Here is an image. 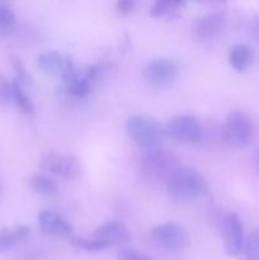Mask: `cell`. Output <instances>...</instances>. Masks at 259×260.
Returning a JSON list of instances; mask_svg holds the SVG:
<instances>
[{
    "instance_id": "obj_1",
    "label": "cell",
    "mask_w": 259,
    "mask_h": 260,
    "mask_svg": "<svg viewBox=\"0 0 259 260\" xmlns=\"http://www.w3.org/2000/svg\"><path fill=\"white\" fill-rule=\"evenodd\" d=\"M179 159L173 151L157 146L142 150L139 160V173L145 182L167 184L170 175L179 168Z\"/></svg>"
},
{
    "instance_id": "obj_2",
    "label": "cell",
    "mask_w": 259,
    "mask_h": 260,
    "mask_svg": "<svg viewBox=\"0 0 259 260\" xmlns=\"http://www.w3.org/2000/svg\"><path fill=\"white\" fill-rule=\"evenodd\" d=\"M168 193L178 201H189L205 194L207 180L201 172L190 167H179L168 179Z\"/></svg>"
},
{
    "instance_id": "obj_3",
    "label": "cell",
    "mask_w": 259,
    "mask_h": 260,
    "mask_svg": "<svg viewBox=\"0 0 259 260\" xmlns=\"http://www.w3.org/2000/svg\"><path fill=\"white\" fill-rule=\"evenodd\" d=\"M126 132L130 140L142 150L157 147L165 136L164 127L152 116L132 114L127 118Z\"/></svg>"
},
{
    "instance_id": "obj_4",
    "label": "cell",
    "mask_w": 259,
    "mask_h": 260,
    "mask_svg": "<svg viewBox=\"0 0 259 260\" xmlns=\"http://www.w3.org/2000/svg\"><path fill=\"white\" fill-rule=\"evenodd\" d=\"M223 141L234 149H245L254 137L253 121L241 111H233L226 116L222 126Z\"/></svg>"
},
{
    "instance_id": "obj_5",
    "label": "cell",
    "mask_w": 259,
    "mask_h": 260,
    "mask_svg": "<svg viewBox=\"0 0 259 260\" xmlns=\"http://www.w3.org/2000/svg\"><path fill=\"white\" fill-rule=\"evenodd\" d=\"M150 238L168 253H182L189 245V234L179 222L168 221L152 228Z\"/></svg>"
},
{
    "instance_id": "obj_6",
    "label": "cell",
    "mask_w": 259,
    "mask_h": 260,
    "mask_svg": "<svg viewBox=\"0 0 259 260\" xmlns=\"http://www.w3.org/2000/svg\"><path fill=\"white\" fill-rule=\"evenodd\" d=\"M164 131L165 136L183 144H196L203 135L201 122L190 114L173 116L164 126Z\"/></svg>"
},
{
    "instance_id": "obj_7",
    "label": "cell",
    "mask_w": 259,
    "mask_h": 260,
    "mask_svg": "<svg viewBox=\"0 0 259 260\" xmlns=\"http://www.w3.org/2000/svg\"><path fill=\"white\" fill-rule=\"evenodd\" d=\"M179 74V63L168 57L154 58L145 66L142 71V76L147 84L157 89L168 88L174 84Z\"/></svg>"
},
{
    "instance_id": "obj_8",
    "label": "cell",
    "mask_w": 259,
    "mask_h": 260,
    "mask_svg": "<svg viewBox=\"0 0 259 260\" xmlns=\"http://www.w3.org/2000/svg\"><path fill=\"white\" fill-rule=\"evenodd\" d=\"M40 169L46 174L56 175L65 180H74L80 174V164L74 155L47 152L40 160Z\"/></svg>"
},
{
    "instance_id": "obj_9",
    "label": "cell",
    "mask_w": 259,
    "mask_h": 260,
    "mask_svg": "<svg viewBox=\"0 0 259 260\" xmlns=\"http://www.w3.org/2000/svg\"><path fill=\"white\" fill-rule=\"evenodd\" d=\"M220 226L228 255L238 256L239 254L243 253L245 235H244V226L240 217L235 212L226 213L221 220Z\"/></svg>"
},
{
    "instance_id": "obj_10",
    "label": "cell",
    "mask_w": 259,
    "mask_h": 260,
    "mask_svg": "<svg viewBox=\"0 0 259 260\" xmlns=\"http://www.w3.org/2000/svg\"><path fill=\"white\" fill-rule=\"evenodd\" d=\"M228 25L225 12H208L200 15L192 24V33L198 41H211L218 37Z\"/></svg>"
},
{
    "instance_id": "obj_11",
    "label": "cell",
    "mask_w": 259,
    "mask_h": 260,
    "mask_svg": "<svg viewBox=\"0 0 259 260\" xmlns=\"http://www.w3.org/2000/svg\"><path fill=\"white\" fill-rule=\"evenodd\" d=\"M41 233L53 238H73L74 229L71 223L60 213L51 210H41L37 215Z\"/></svg>"
},
{
    "instance_id": "obj_12",
    "label": "cell",
    "mask_w": 259,
    "mask_h": 260,
    "mask_svg": "<svg viewBox=\"0 0 259 260\" xmlns=\"http://www.w3.org/2000/svg\"><path fill=\"white\" fill-rule=\"evenodd\" d=\"M37 68L43 73L62 78L65 74L76 68V65L70 56L55 50H48L38 55Z\"/></svg>"
},
{
    "instance_id": "obj_13",
    "label": "cell",
    "mask_w": 259,
    "mask_h": 260,
    "mask_svg": "<svg viewBox=\"0 0 259 260\" xmlns=\"http://www.w3.org/2000/svg\"><path fill=\"white\" fill-rule=\"evenodd\" d=\"M93 238L103 241L111 248L113 245H123L131 240V233L122 221L109 220L99 225L94 230Z\"/></svg>"
},
{
    "instance_id": "obj_14",
    "label": "cell",
    "mask_w": 259,
    "mask_h": 260,
    "mask_svg": "<svg viewBox=\"0 0 259 260\" xmlns=\"http://www.w3.org/2000/svg\"><path fill=\"white\" fill-rule=\"evenodd\" d=\"M61 79H62L65 91L69 95L74 96V98H85L90 94L91 89L94 86V84L86 78L84 70H80L78 68L69 71Z\"/></svg>"
},
{
    "instance_id": "obj_15",
    "label": "cell",
    "mask_w": 259,
    "mask_h": 260,
    "mask_svg": "<svg viewBox=\"0 0 259 260\" xmlns=\"http://www.w3.org/2000/svg\"><path fill=\"white\" fill-rule=\"evenodd\" d=\"M254 62V51L245 43H238L230 48L229 63L236 73H245Z\"/></svg>"
},
{
    "instance_id": "obj_16",
    "label": "cell",
    "mask_w": 259,
    "mask_h": 260,
    "mask_svg": "<svg viewBox=\"0 0 259 260\" xmlns=\"http://www.w3.org/2000/svg\"><path fill=\"white\" fill-rule=\"evenodd\" d=\"M28 236H29V228L25 225L0 229V253L12 250L13 248L27 240Z\"/></svg>"
},
{
    "instance_id": "obj_17",
    "label": "cell",
    "mask_w": 259,
    "mask_h": 260,
    "mask_svg": "<svg viewBox=\"0 0 259 260\" xmlns=\"http://www.w3.org/2000/svg\"><path fill=\"white\" fill-rule=\"evenodd\" d=\"M29 187L33 192L43 197H53L58 193V183L46 173H36L29 178Z\"/></svg>"
},
{
    "instance_id": "obj_18",
    "label": "cell",
    "mask_w": 259,
    "mask_h": 260,
    "mask_svg": "<svg viewBox=\"0 0 259 260\" xmlns=\"http://www.w3.org/2000/svg\"><path fill=\"white\" fill-rule=\"evenodd\" d=\"M185 3L183 0H156L150 7V15L152 18H164L179 12Z\"/></svg>"
},
{
    "instance_id": "obj_19",
    "label": "cell",
    "mask_w": 259,
    "mask_h": 260,
    "mask_svg": "<svg viewBox=\"0 0 259 260\" xmlns=\"http://www.w3.org/2000/svg\"><path fill=\"white\" fill-rule=\"evenodd\" d=\"M12 89H13V103L17 104L18 108L27 116H33L36 112L35 104L32 99L28 96V94L24 91L23 85H20L17 80H12Z\"/></svg>"
},
{
    "instance_id": "obj_20",
    "label": "cell",
    "mask_w": 259,
    "mask_h": 260,
    "mask_svg": "<svg viewBox=\"0 0 259 260\" xmlns=\"http://www.w3.org/2000/svg\"><path fill=\"white\" fill-rule=\"evenodd\" d=\"M70 244L74 248L80 249L83 251H88V253H99V251H103L109 248L107 244L98 240V239L93 238V236L89 239L81 238V236H73L70 239Z\"/></svg>"
},
{
    "instance_id": "obj_21",
    "label": "cell",
    "mask_w": 259,
    "mask_h": 260,
    "mask_svg": "<svg viewBox=\"0 0 259 260\" xmlns=\"http://www.w3.org/2000/svg\"><path fill=\"white\" fill-rule=\"evenodd\" d=\"M17 17L12 8L0 2V36H7L14 30Z\"/></svg>"
},
{
    "instance_id": "obj_22",
    "label": "cell",
    "mask_w": 259,
    "mask_h": 260,
    "mask_svg": "<svg viewBox=\"0 0 259 260\" xmlns=\"http://www.w3.org/2000/svg\"><path fill=\"white\" fill-rule=\"evenodd\" d=\"M243 254L246 260H259V228L254 229L245 238Z\"/></svg>"
},
{
    "instance_id": "obj_23",
    "label": "cell",
    "mask_w": 259,
    "mask_h": 260,
    "mask_svg": "<svg viewBox=\"0 0 259 260\" xmlns=\"http://www.w3.org/2000/svg\"><path fill=\"white\" fill-rule=\"evenodd\" d=\"M10 62H12L13 69H14L15 71L14 80H17L18 83L23 86L29 85V84L32 83V76H30V74L28 73L27 68H25V65L23 63V61L20 60V57H18V56L15 55H12L10 56Z\"/></svg>"
},
{
    "instance_id": "obj_24",
    "label": "cell",
    "mask_w": 259,
    "mask_h": 260,
    "mask_svg": "<svg viewBox=\"0 0 259 260\" xmlns=\"http://www.w3.org/2000/svg\"><path fill=\"white\" fill-rule=\"evenodd\" d=\"M117 258L118 260H154L145 253H142L141 250L131 248V246H124V248L119 249L118 253H117Z\"/></svg>"
},
{
    "instance_id": "obj_25",
    "label": "cell",
    "mask_w": 259,
    "mask_h": 260,
    "mask_svg": "<svg viewBox=\"0 0 259 260\" xmlns=\"http://www.w3.org/2000/svg\"><path fill=\"white\" fill-rule=\"evenodd\" d=\"M13 103V89L12 81L0 76V106H7Z\"/></svg>"
},
{
    "instance_id": "obj_26",
    "label": "cell",
    "mask_w": 259,
    "mask_h": 260,
    "mask_svg": "<svg viewBox=\"0 0 259 260\" xmlns=\"http://www.w3.org/2000/svg\"><path fill=\"white\" fill-rule=\"evenodd\" d=\"M135 7H136V3L134 0H119L116 3L117 13L122 17H127L131 14L135 10Z\"/></svg>"
},
{
    "instance_id": "obj_27",
    "label": "cell",
    "mask_w": 259,
    "mask_h": 260,
    "mask_svg": "<svg viewBox=\"0 0 259 260\" xmlns=\"http://www.w3.org/2000/svg\"><path fill=\"white\" fill-rule=\"evenodd\" d=\"M256 164H258V167H259V151H258V154H256Z\"/></svg>"
},
{
    "instance_id": "obj_28",
    "label": "cell",
    "mask_w": 259,
    "mask_h": 260,
    "mask_svg": "<svg viewBox=\"0 0 259 260\" xmlns=\"http://www.w3.org/2000/svg\"><path fill=\"white\" fill-rule=\"evenodd\" d=\"M0 194H2V187H0Z\"/></svg>"
}]
</instances>
